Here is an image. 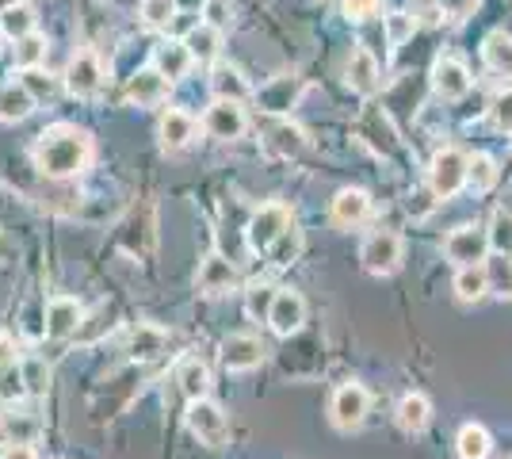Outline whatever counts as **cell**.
Wrapping results in <instances>:
<instances>
[{
	"label": "cell",
	"mask_w": 512,
	"mask_h": 459,
	"mask_svg": "<svg viewBox=\"0 0 512 459\" xmlns=\"http://www.w3.org/2000/svg\"><path fill=\"white\" fill-rule=\"evenodd\" d=\"M88 157H92L88 134L77 131V127H69V123H58V127L43 131L39 146H35V165H39L43 176H50V180H69V176H77L88 165Z\"/></svg>",
	"instance_id": "6da1fadb"
},
{
	"label": "cell",
	"mask_w": 512,
	"mask_h": 459,
	"mask_svg": "<svg viewBox=\"0 0 512 459\" xmlns=\"http://www.w3.org/2000/svg\"><path fill=\"white\" fill-rule=\"evenodd\" d=\"M467 173H470V157L459 150H440L432 157V165H428V188H432V196L440 199H451L459 196L463 188H467Z\"/></svg>",
	"instance_id": "7a4b0ae2"
},
{
	"label": "cell",
	"mask_w": 512,
	"mask_h": 459,
	"mask_svg": "<svg viewBox=\"0 0 512 459\" xmlns=\"http://www.w3.org/2000/svg\"><path fill=\"white\" fill-rule=\"evenodd\" d=\"M188 429L199 437V444L222 448L230 440V417L222 414V406L211 398H195V402H188Z\"/></svg>",
	"instance_id": "3957f363"
},
{
	"label": "cell",
	"mask_w": 512,
	"mask_h": 459,
	"mask_svg": "<svg viewBox=\"0 0 512 459\" xmlns=\"http://www.w3.org/2000/svg\"><path fill=\"white\" fill-rule=\"evenodd\" d=\"M291 226L295 222H291V211L283 203H264L253 219H249V249L253 253H268Z\"/></svg>",
	"instance_id": "277c9868"
},
{
	"label": "cell",
	"mask_w": 512,
	"mask_h": 459,
	"mask_svg": "<svg viewBox=\"0 0 512 459\" xmlns=\"http://www.w3.org/2000/svg\"><path fill=\"white\" fill-rule=\"evenodd\" d=\"M360 264L363 272H371V276H394L398 264H402V238L394 230L371 234L360 249Z\"/></svg>",
	"instance_id": "5b68a950"
},
{
	"label": "cell",
	"mask_w": 512,
	"mask_h": 459,
	"mask_svg": "<svg viewBox=\"0 0 512 459\" xmlns=\"http://www.w3.org/2000/svg\"><path fill=\"white\" fill-rule=\"evenodd\" d=\"M444 253L455 268H470V264H482L486 253H490V234L478 230V226H459L451 230L448 241H444Z\"/></svg>",
	"instance_id": "8992f818"
},
{
	"label": "cell",
	"mask_w": 512,
	"mask_h": 459,
	"mask_svg": "<svg viewBox=\"0 0 512 459\" xmlns=\"http://www.w3.org/2000/svg\"><path fill=\"white\" fill-rule=\"evenodd\" d=\"M367 406H371V398H367V391H363L360 383H344V387H337L333 402H329V417H333V425L341 433H352V429L363 425Z\"/></svg>",
	"instance_id": "52a82bcc"
},
{
	"label": "cell",
	"mask_w": 512,
	"mask_h": 459,
	"mask_svg": "<svg viewBox=\"0 0 512 459\" xmlns=\"http://www.w3.org/2000/svg\"><path fill=\"white\" fill-rule=\"evenodd\" d=\"M65 88H69L73 96H81V100H92V96L104 88V66H100V58H96L92 50H81V54L69 58Z\"/></svg>",
	"instance_id": "ba28073f"
},
{
	"label": "cell",
	"mask_w": 512,
	"mask_h": 459,
	"mask_svg": "<svg viewBox=\"0 0 512 459\" xmlns=\"http://www.w3.org/2000/svg\"><path fill=\"white\" fill-rule=\"evenodd\" d=\"M203 131L218 138V142H237L245 134V111L237 100H214L207 115H203Z\"/></svg>",
	"instance_id": "9c48e42d"
},
{
	"label": "cell",
	"mask_w": 512,
	"mask_h": 459,
	"mask_svg": "<svg viewBox=\"0 0 512 459\" xmlns=\"http://www.w3.org/2000/svg\"><path fill=\"white\" fill-rule=\"evenodd\" d=\"M264 360V345L253 333H230L222 341V368L226 372H253Z\"/></svg>",
	"instance_id": "30bf717a"
},
{
	"label": "cell",
	"mask_w": 512,
	"mask_h": 459,
	"mask_svg": "<svg viewBox=\"0 0 512 459\" xmlns=\"http://www.w3.org/2000/svg\"><path fill=\"white\" fill-rule=\"evenodd\" d=\"M306 322V299L299 291H276V303L268 310V326L276 329L279 337H295Z\"/></svg>",
	"instance_id": "8fae6325"
},
{
	"label": "cell",
	"mask_w": 512,
	"mask_h": 459,
	"mask_svg": "<svg viewBox=\"0 0 512 459\" xmlns=\"http://www.w3.org/2000/svg\"><path fill=\"white\" fill-rule=\"evenodd\" d=\"M81 326H85V310H81L77 299H69V295L50 299V306H46V337L62 341V337H73Z\"/></svg>",
	"instance_id": "7c38bea8"
},
{
	"label": "cell",
	"mask_w": 512,
	"mask_h": 459,
	"mask_svg": "<svg viewBox=\"0 0 512 459\" xmlns=\"http://www.w3.org/2000/svg\"><path fill=\"white\" fill-rule=\"evenodd\" d=\"M344 81H348L352 92H360V96H375L379 85H383L375 54H371V50H363V46H356V50H352V58H348V66H344Z\"/></svg>",
	"instance_id": "4fadbf2b"
},
{
	"label": "cell",
	"mask_w": 512,
	"mask_h": 459,
	"mask_svg": "<svg viewBox=\"0 0 512 459\" xmlns=\"http://www.w3.org/2000/svg\"><path fill=\"white\" fill-rule=\"evenodd\" d=\"M432 88L444 100H463L470 92V69L459 58H436V66H432Z\"/></svg>",
	"instance_id": "5bb4252c"
},
{
	"label": "cell",
	"mask_w": 512,
	"mask_h": 459,
	"mask_svg": "<svg viewBox=\"0 0 512 459\" xmlns=\"http://www.w3.org/2000/svg\"><path fill=\"white\" fill-rule=\"evenodd\" d=\"M234 287H237V268L222 253H211L207 261L199 264V291L207 299H218V295H226Z\"/></svg>",
	"instance_id": "9a60e30c"
},
{
	"label": "cell",
	"mask_w": 512,
	"mask_h": 459,
	"mask_svg": "<svg viewBox=\"0 0 512 459\" xmlns=\"http://www.w3.org/2000/svg\"><path fill=\"white\" fill-rule=\"evenodd\" d=\"M127 96L138 108H153V104H161V100L169 96V77H165L161 69H138V73L130 77Z\"/></svg>",
	"instance_id": "2e32d148"
},
{
	"label": "cell",
	"mask_w": 512,
	"mask_h": 459,
	"mask_svg": "<svg viewBox=\"0 0 512 459\" xmlns=\"http://www.w3.org/2000/svg\"><path fill=\"white\" fill-rule=\"evenodd\" d=\"M329 215L337 226H360L367 215H371V196L363 192V188H341L337 196H333V207H329Z\"/></svg>",
	"instance_id": "e0dca14e"
},
{
	"label": "cell",
	"mask_w": 512,
	"mask_h": 459,
	"mask_svg": "<svg viewBox=\"0 0 512 459\" xmlns=\"http://www.w3.org/2000/svg\"><path fill=\"white\" fill-rule=\"evenodd\" d=\"M157 134H161V146H165V150H184V146H188V142H192L195 138V119L192 115H188V111H165V115H161V127H157Z\"/></svg>",
	"instance_id": "ac0fdd59"
},
{
	"label": "cell",
	"mask_w": 512,
	"mask_h": 459,
	"mask_svg": "<svg viewBox=\"0 0 512 459\" xmlns=\"http://www.w3.org/2000/svg\"><path fill=\"white\" fill-rule=\"evenodd\" d=\"M176 383H180V394L195 402V398H207L211 391V368L199 360V356H188V360H180V368H176Z\"/></svg>",
	"instance_id": "d6986e66"
},
{
	"label": "cell",
	"mask_w": 512,
	"mask_h": 459,
	"mask_svg": "<svg viewBox=\"0 0 512 459\" xmlns=\"http://www.w3.org/2000/svg\"><path fill=\"white\" fill-rule=\"evenodd\" d=\"M31 108H35V96L27 92L23 81H4L0 85V119L4 123H20L31 115Z\"/></svg>",
	"instance_id": "ffe728a7"
},
{
	"label": "cell",
	"mask_w": 512,
	"mask_h": 459,
	"mask_svg": "<svg viewBox=\"0 0 512 459\" xmlns=\"http://www.w3.org/2000/svg\"><path fill=\"white\" fill-rule=\"evenodd\" d=\"M428 421H432V402H428L425 394L413 391L398 402V429L402 433H425Z\"/></svg>",
	"instance_id": "44dd1931"
},
{
	"label": "cell",
	"mask_w": 512,
	"mask_h": 459,
	"mask_svg": "<svg viewBox=\"0 0 512 459\" xmlns=\"http://www.w3.org/2000/svg\"><path fill=\"white\" fill-rule=\"evenodd\" d=\"M455 295L463 299V303H482L486 299V291H490V272H486V264H470V268H459L455 272Z\"/></svg>",
	"instance_id": "7402d4cb"
},
{
	"label": "cell",
	"mask_w": 512,
	"mask_h": 459,
	"mask_svg": "<svg viewBox=\"0 0 512 459\" xmlns=\"http://www.w3.org/2000/svg\"><path fill=\"white\" fill-rule=\"evenodd\" d=\"M455 452L459 459H486L493 452V437L486 425H478V421H470L459 429V437H455Z\"/></svg>",
	"instance_id": "603a6c76"
},
{
	"label": "cell",
	"mask_w": 512,
	"mask_h": 459,
	"mask_svg": "<svg viewBox=\"0 0 512 459\" xmlns=\"http://www.w3.org/2000/svg\"><path fill=\"white\" fill-rule=\"evenodd\" d=\"M264 146H268V153H276V157H299L306 150V134L295 123H276V127H268Z\"/></svg>",
	"instance_id": "cb8c5ba5"
},
{
	"label": "cell",
	"mask_w": 512,
	"mask_h": 459,
	"mask_svg": "<svg viewBox=\"0 0 512 459\" xmlns=\"http://www.w3.org/2000/svg\"><path fill=\"white\" fill-rule=\"evenodd\" d=\"M482 58L497 77H512V35L505 31H493L490 39L482 43Z\"/></svg>",
	"instance_id": "d4e9b609"
},
{
	"label": "cell",
	"mask_w": 512,
	"mask_h": 459,
	"mask_svg": "<svg viewBox=\"0 0 512 459\" xmlns=\"http://www.w3.org/2000/svg\"><path fill=\"white\" fill-rule=\"evenodd\" d=\"M211 88H214V96H218V100H237V104H241V100L249 96V81L241 77V69H237V66H218V69H214Z\"/></svg>",
	"instance_id": "484cf974"
},
{
	"label": "cell",
	"mask_w": 512,
	"mask_h": 459,
	"mask_svg": "<svg viewBox=\"0 0 512 459\" xmlns=\"http://www.w3.org/2000/svg\"><path fill=\"white\" fill-rule=\"evenodd\" d=\"M299 100V77H276L268 88H260V104L268 111H287Z\"/></svg>",
	"instance_id": "4316f807"
},
{
	"label": "cell",
	"mask_w": 512,
	"mask_h": 459,
	"mask_svg": "<svg viewBox=\"0 0 512 459\" xmlns=\"http://www.w3.org/2000/svg\"><path fill=\"white\" fill-rule=\"evenodd\" d=\"M184 46H188L192 62H214V58H218V27H211V23H199L192 35L184 39Z\"/></svg>",
	"instance_id": "83f0119b"
},
{
	"label": "cell",
	"mask_w": 512,
	"mask_h": 459,
	"mask_svg": "<svg viewBox=\"0 0 512 459\" xmlns=\"http://www.w3.org/2000/svg\"><path fill=\"white\" fill-rule=\"evenodd\" d=\"M192 66V54H188V46L184 43H165L157 50V69L169 77V81H180L184 73Z\"/></svg>",
	"instance_id": "f1b7e54d"
},
{
	"label": "cell",
	"mask_w": 512,
	"mask_h": 459,
	"mask_svg": "<svg viewBox=\"0 0 512 459\" xmlns=\"http://www.w3.org/2000/svg\"><path fill=\"white\" fill-rule=\"evenodd\" d=\"M31 31H35V16H31L27 4L0 12V35H4V39H16V43H20L23 35H31Z\"/></svg>",
	"instance_id": "f546056e"
},
{
	"label": "cell",
	"mask_w": 512,
	"mask_h": 459,
	"mask_svg": "<svg viewBox=\"0 0 512 459\" xmlns=\"http://www.w3.org/2000/svg\"><path fill=\"white\" fill-rule=\"evenodd\" d=\"M12 58H16V66L20 69H39L43 66V58H46V39L43 35H23L20 43L12 46Z\"/></svg>",
	"instance_id": "4dcf8cb0"
},
{
	"label": "cell",
	"mask_w": 512,
	"mask_h": 459,
	"mask_svg": "<svg viewBox=\"0 0 512 459\" xmlns=\"http://www.w3.org/2000/svg\"><path fill=\"white\" fill-rule=\"evenodd\" d=\"M493 180H497V165H493L490 153H474L470 157V173H467V184L474 192H490Z\"/></svg>",
	"instance_id": "1f68e13d"
},
{
	"label": "cell",
	"mask_w": 512,
	"mask_h": 459,
	"mask_svg": "<svg viewBox=\"0 0 512 459\" xmlns=\"http://www.w3.org/2000/svg\"><path fill=\"white\" fill-rule=\"evenodd\" d=\"M299 253H302V230H295V226H291V230H287V234H283V238L268 249V257H272V264H276V268L295 264V261H299Z\"/></svg>",
	"instance_id": "d6a6232c"
},
{
	"label": "cell",
	"mask_w": 512,
	"mask_h": 459,
	"mask_svg": "<svg viewBox=\"0 0 512 459\" xmlns=\"http://www.w3.org/2000/svg\"><path fill=\"white\" fill-rule=\"evenodd\" d=\"M165 345V333L157 326H138L134 329V337H130V356H138V360H146L153 352H161Z\"/></svg>",
	"instance_id": "836d02e7"
},
{
	"label": "cell",
	"mask_w": 512,
	"mask_h": 459,
	"mask_svg": "<svg viewBox=\"0 0 512 459\" xmlns=\"http://www.w3.org/2000/svg\"><path fill=\"white\" fill-rule=\"evenodd\" d=\"M486 234H490V249H497L501 257H512V211H497Z\"/></svg>",
	"instance_id": "e575fe53"
},
{
	"label": "cell",
	"mask_w": 512,
	"mask_h": 459,
	"mask_svg": "<svg viewBox=\"0 0 512 459\" xmlns=\"http://www.w3.org/2000/svg\"><path fill=\"white\" fill-rule=\"evenodd\" d=\"M20 375H23V387H27V394H46V387H50V368H46V360H39V356L23 360Z\"/></svg>",
	"instance_id": "d590c367"
},
{
	"label": "cell",
	"mask_w": 512,
	"mask_h": 459,
	"mask_svg": "<svg viewBox=\"0 0 512 459\" xmlns=\"http://www.w3.org/2000/svg\"><path fill=\"white\" fill-rule=\"evenodd\" d=\"M142 20L150 27H169L176 20V0H142Z\"/></svg>",
	"instance_id": "8d00e7d4"
},
{
	"label": "cell",
	"mask_w": 512,
	"mask_h": 459,
	"mask_svg": "<svg viewBox=\"0 0 512 459\" xmlns=\"http://www.w3.org/2000/svg\"><path fill=\"white\" fill-rule=\"evenodd\" d=\"M413 31H417V20L406 16V12H394V16H386V39L394 46H402L406 39H413Z\"/></svg>",
	"instance_id": "74e56055"
},
{
	"label": "cell",
	"mask_w": 512,
	"mask_h": 459,
	"mask_svg": "<svg viewBox=\"0 0 512 459\" xmlns=\"http://www.w3.org/2000/svg\"><path fill=\"white\" fill-rule=\"evenodd\" d=\"M490 119H493V127H497L501 134H512V88H505V92L493 100Z\"/></svg>",
	"instance_id": "f35d334b"
},
{
	"label": "cell",
	"mask_w": 512,
	"mask_h": 459,
	"mask_svg": "<svg viewBox=\"0 0 512 459\" xmlns=\"http://www.w3.org/2000/svg\"><path fill=\"white\" fill-rule=\"evenodd\" d=\"M272 303H276V287L256 284L253 291H249V314H253V318H264V322H268V310H272Z\"/></svg>",
	"instance_id": "ab89813d"
},
{
	"label": "cell",
	"mask_w": 512,
	"mask_h": 459,
	"mask_svg": "<svg viewBox=\"0 0 512 459\" xmlns=\"http://www.w3.org/2000/svg\"><path fill=\"white\" fill-rule=\"evenodd\" d=\"M39 433V421L35 417H8V437L12 444H31Z\"/></svg>",
	"instance_id": "60d3db41"
},
{
	"label": "cell",
	"mask_w": 512,
	"mask_h": 459,
	"mask_svg": "<svg viewBox=\"0 0 512 459\" xmlns=\"http://www.w3.org/2000/svg\"><path fill=\"white\" fill-rule=\"evenodd\" d=\"M203 16L211 23V27H226V23L234 20V4L230 0H203Z\"/></svg>",
	"instance_id": "b9f144b4"
},
{
	"label": "cell",
	"mask_w": 512,
	"mask_h": 459,
	"mask_svg": "<svg viewBox=\"0 0 512 459\" xmlns=\"http://www.w3.org/2000/svg\"><path fill=\"white\" fill-rule=\"evenodd\" d=\"M23 85H27V92H31L35 100H50V96H54V81L43 77L39 69H27V73H23Z\"/></svg>",
	"instance_id": "7bdbcfd3"
},
{
	"label": "cell",
	"mask_w": 512,
	"mask_h": 459,
	"mask_svg": "<svg viewBox=\"0 0 512 459\" xmlns=\"http://www.w3.org/2000/svg\"><path fill=\"white\" fill-rule=\"evenodd\" d=\"M344 16L348 20H371V16H379V0H344Z\"/></svg>",
	"instance_id": "ee69618b"
},
{
	"label": "cell",
	"mask_w": 512,
	"mask_h": 459,
	"mask_svg": "<svg viewBox=\"0 0 512 459\" xmlns=\"http://www.w3.org/2000/svg\"><path fill=\"white\" fill-rule=\"evenodd\" d=\"M23 391H27V387H23L20 368H8V372L0 375V398H20Z\"/></svg>",
	"instance_id": "f6af8a7d"
},
{
	"label": "cell",
	"mask_w": 512,
	"mask_h": 459,
	"mask_svg": "<svg viewBox=\"0 0 512 459\" xmlns=\"http://www.w3.org/2000/svg\"><path fill=\"white\" fill-rule=\"evenodd\" d=\"M474 8H478V0H440V12L451 20H467Z\"/></svg>",
	"instance_id": "bcb514c9"
},
{
	"label": "cell",
	"mask_w": 512,
	"mask_h": 459,
	"mask_svg": "<svg viewBox=\"0 0 512 459\" xmlns=\"http://www.w3.org/2000/svg\"><path fill=\"white\" fill-rule=\"evenodd\" d=\"M8 368H16V345H12L8 333H0V375L8 372Z\"/></svg>",
	"instance_id": "7dc6e473"
},
{
	"label": "cell",
	"mask_w": 512,
	"mask_h": 459,
	"mask_svg": "<svg viewBox=\"0 0 512 459\" xmlns=\"http://www.w3.org/2000/svg\"><path fill=\"white\" fill-rule=\"evenodd\" d=\"M0 459H39V456H35V448H31V444H8Z\"/></svg>",
	"instance_id": "c3c4849f"
},
{
	"label": "cell",
	"mask_w": 512,
	"mask_h": 459,
	"mask_svg": "<svg viewBox=\"0 0 512 459\" xmlns=\"http://www.w3.org/2000/svg\"><path fill=\"white\" fill-rule=\"evenodd\" d=\"M23 0H0V12H8V8H20Z\"/></svg>",
	"instance_id": "681fc988"
}]
</instances>
